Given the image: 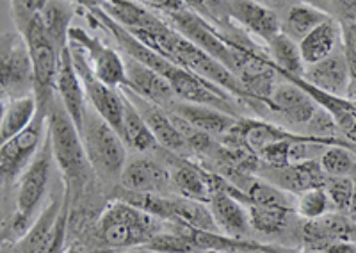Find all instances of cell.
Here are the masks:
<instances>
[{"label": "cell", "mask_w": 356, "mask_h": 253, "mask_svg": "<svg viewBox=\"0 0 356 253\" xmlns=\"http://www.w3.org/2000/svg\"><path fill=\"white\" fill-rule=\"evenodd\" d=\"M49 138L52 143L54 161L63 173L65 191L68 193L72 209L79 205L84 207L97 175L86 156L77 125L70 118L61 98L57 97L49 107Z\"/></svg>", "instance_id": "1"}, {"label": "cell", "mask_w": 356, "mask_h": 253, "mask_svg": "<svg viewBox=\"0 0 356 253\" xmlns=\"http://www.w3.org/2000/svg\"><path fill=\"white\" fill-rule=\"evenodd\" d=\"M166 229V221L123 200H111L102 209L88 241V250H129L145 246Z\"/></svg>", "instance_id": "2"}, {"label": "cell", "mask_w": 356, "mask_h": 253, "mask_svg": "<svg viewBox=\"0 0 356 253\" xmlns=\"http://www.w3.org/2000/svg\"><path fill=\"white\" fill-rule=\"evenodd\" d=\"M52 164V143H50L49 132H47V139H44L43 147L40 148V152H38V156L33 159V163L25 168V172L18 179L17 209H15L13 216L9 218L8 225L2 229L4 245L6 243L9 245V243L18 241L33 227L34 221H36L34 216H36L44 195L49 191Z\"/></svg>", "instance_id": "3"}, {"label": "cell", "mask_w": 356, "mask_h": 253, "mask_svg": "<svg viewBox=\"0 0 356 253\" xmlns=\"http://www.w3.org/2000/svg\"><path fill=\"white\" fill-rule=\"evenodd\" d=\"M13 18L18 27V33L25 38L34 66V97L41 111H49L50 102L56 98V81L59 70V54L61 50L54 45L40 15L13 9Z\"/></svg>", "instance_id": "4"}, {"label": "cell", "mask_w": 356, "mask_h": 253, "mask_svg": "<svg viewBox=\"0 0 356 253\" xmlns=\"http://www.w3.org/2000/svg\"><path fill=\"white\" fill-rule=\"evenodd\" d=\"M86 156L100 182L111 186L120 184L127 166L125 141L97 111H86L81 131Z\"/></svg>", "instance_id": "5"}, {"label": "cell", "mask_w": 356, "mask_h": 253, "mask_svg": "<svg viewBox=\"0 0 356 253\" xmlns=\"http://www.w3.org/2000/svg\"><path fill=\"white\" fill-rule=\"evenodd\" d=\"M49 132V111L38 109L34 122L20 134L2 143L0 147V177L2 184L13 186L22 177L25 168L33 163L40 148L43 147Z\"/></svg>", "instance_id": "6"}, {"label": "cell", "mask_w": 356, "mask_h": 253, "mask_svg": "<svg viewBox=\"0 0 356 253\" xmlns=\"http://www.w3.org/2000/svg\"><path fill=\"white\" fill-rule=\"evenodd\" d=\"M0 90H2V100L27 97L29 91H34L33 59L22 33L2 34Z\"/></svg>", "instance_id": "7"}, {"label": "cell", "mask_w": 356, "mask_h": 253, "mask_svg": "<svg viewBox=\"0 0 356 253\" xmlns=\"http://www.w3.org/2000/svg\"><path fill=\"white\" fill-rule=\"evenodd\" d=\"M164 15H166L168 22L173 25L178 33L184 34L187 40L193 41L195 45L205 50L207 54H211L212 58L222 63L235 75L237 66H235L234 50L230 47V36L219 33L212 25V22H209L202 15L186 8V6L180 9H175V11H166Z\"/></svg>", "instance_id": "8"}, {"label": "cell", "mask_w": 356, "mask_h": 253, "mask_svg": "<svg viewBox=\"0 0 356 253\" xmlns=\"http://www.w3.org/2000/svg\"><path fill=\"white\" fill-rule=\"evenodd\" d=\"M70 49H72V58L75 70H77L79 77H81L82 86H84L86 98H88L91 109H95L102 118L106 120L118 134L122 136L123 132V100L122 91L118 88L107 86L106 82H102L93 70L89 66L84 52L81 47L75 45L70 41Z\"/></svg>", "instance_id": "9"}, {"label": "cell", "mask_w": 356, "mask_h": 253, "mask_svg": "<svg viewBox=\"0 0 356 253\" xmlns=\"http://www.w3.org/2000/svg\"><path fill=\"white\" fill-rule=\"evenodd\" d=\"M70 41L81 47L93 74L107 86L120 88L125 84V59L104 41L93 38L81 27H72Z\"/></svg>", "instance_id": "10"}, {"label": "cell", "mask_w": 356, "mask_h": 253, "mask_svg": "<svg viewBox=\"0 0 356 253\" xmlns=\"http://www.w3.org/2000/svg\"><path fill=\"white\" fill-rule=\"evenodd\" d=\"M120 88L125 91L127 97L132 100L134 106L138 107V111L141 113L143 118H145L146 125L150 126V131L154 132L155 139H157L159 145H161L164 150L171 152V154H175V156L178 157H186V159H189V156H193V150H191V147L187 145L182 132L178 131V126L175 125L170 111H168L166 107L150 102V100H146V98L132 93V91L127 90V88Z\"/></svg>", "instance_id": "11"}, {"label": "cell", "mask_w": 356, "mask_h": 253, "mask_svg": "<svg viewBox=\"0 0 356 253\" xmlns=\"http://www.w3.org/2000/svg\"><path fill=\"white\" fill-rule=\"evenodd\" d=\"M120 186L141 195H175L170 168L154 157H136L129 161Z\"/></svg>", "instance_id": "12"}, {"label": "cell", "mask_w": 356, "mask_h": 253, "mask_svg": "<svg viewBox=\"0 0 356 253\" xmlns=\"http://www.w3.org/2000/svg\"><path fill=\"white\" fill-rule=\"evenodd\" d=\"M267 107L273 115H278L291 125L300 126H307L321 109L319 104L303 88L291 81L276 84Z\"/></svg>", "instance_id": "13"}, {"label": "cell", "mask_w": 356, "mask_h": 253, "mask_svg": "<svg viewBox=\"0 0 356 253\" xmlns=\"http://www.w3.org/2000/svg\"><path fill=\"white\" fill-rule=\"evenodd\" d=\"M123 88L132 93L170 109L177 102V95L170 82L150 66L125 56V84Z\"/></svg>", "instance_id": "14"}, {"label": "cell", "mask_w": 356, "mask_h": 253, "mask_svg": "<svg viewBox=\"0 0 356 253\" xmlns=\"http://www.w3.org/2000/svg\"><path fill=\"white\" fill-rule=\"evenodd\" d=\"M56 91L61 98L63 106L68 111L70 118L77 125L79 132L82 131L84 125L86 111H88V98H86L84 86H82L81 77H79L75 65H73L72 49L70 45L61 50L59 54V70H57V81H56Z\"/></svg>", "instance_id": "15"}, {"label": "cell", "mask_w": 356, "mask_h": 253, "mask_svg": "<svg viewBox=\"0 0 356 253\" xmlns=\"http://www.w3.org/2000/svg\"><path fill=\"white\" fill-rule=\"evenodd\" d=\"M303 79L310 82L312 86L319 88L321 91H326L330 95L348 98L349 84H351V74H349V65L344 54V45L330 54L328 58L316 65L307 66Z\"/></svg>", "instance_id": "16"}, {"label": "cell", "mask_w": 356, "mask_h": 253, "mask_svg": "<svg viewBox=\"0 0 356 253\" xmlns=\"http://www.w3.org/2000/svg\"><path fill=\"white\" fill-rule=\"evenodd\" d=\"M228 18L239 25L241 29L255 34L266 43L282 33V22L276 17V13L259 0H230Z\"/></svg>", "instance_id": "17"}, {"label": "cell", "mask_w": 356, "mask_h": 253, "mask_svg": "<svg viewBox=\"0 0 356 253\" xmlns=\"http://www.w3.org/2000/svg\"><path fill=\"white\" fill-rule=\"evenodd\" d=\"M267 172L266 179L280 189H287L291 193H303L312 188H324L328 175L323 172L321 163L316 159L305 161V163L289 164L284 168H275L264 164Z\"/></svg>", "instance_id": "18"}, {"label": "cell", "mask_w": 356, "mask_h": 253, "mask_svg": "<svg viewBox=\"0 0 356 253\" xmlns=\"http://www.w3.org/2000/svg\"><path fill=\"white\" fill-rule=\"evenodd\" d=\"M209 209L219 232L235 239H244L250 232V213L228 189H218L211 195Z\"/></svg>", "instance_id": "19"}, {"label": "cell", "mask_w": 356, "mask_h": 253, "mask_svg": "<svg viewBox=\"0 0 356 253\" xmlns=\"http://www.w3.org/2000/svg\"><path fill=\"white\" fill-rule=\"evenodd\" d=\"M353 221L344 213H328L316 220H307L303 227L305 248L326 252L333 243L349 241Z\"/></svg>", "instance_id": "20"}, {"label": "cell", "mask_w": 356, "mask_h": 253, "mask_svg": "<svg viewBox=\"0 0 356 253\" xmlns=\"http://www.w3.org/2000/svg\"><path fill=\"white\" fill-rule=\"evenodd\" d=\"M170 113H173L178 118L186 120L189 125H193L198 131L207 132L211 136H225L232 131L237 123L235 116L227 115L222 111L216 109L211 106H200V104H191V102H175L170 107Z\"/></svg>", "instance_id": "21"}, {"label": "cell", "mask_w": 356, "mask_h": 253, "mask_svg": "<svg viewBox=\"0 0 356 253\" xmlns=\"http://www.w3.org/2000/svg\"><path fill=\"white\" fill-rule=\"evenodd\" d=\"M340 47H342V25L332 17L317 25L316 29L300 41L301 56L307 66L323 61Z\"/></svg>", "instance_id": "22"}, {"label": "cell", "mask_w": 356, "mask_h": 253, "mask_svg": "<svg viewBox=\"0 0 356 253\" xmlns=\"http://www.w3.org/2000/svg\"><path fill=\"white\" fill-rule=\"evenodd\" d=\"M63 202H65V191L61 196H54L52 202L47 204V207L40 213L33 227L24 234V236L15 243H9L8 248L4 246L2 253H36L44 243V239L52 232L54 225H56L57 216L61 213Z\"/></svg>", "instance_id": "23"}, {"label": "cell", "mask_w": 356, "mask_h": 253, "mask_svg": "<svg viewBox=\"0 0 356 253\" xmlns=\"http://www.w3.org/2000/svg\"><path fill=\"white\" fill-rule=\"evenodd\" d=\"M122 91L123 100V132L122 138L125 141L127 147H130L136 152H162L164 148L159 145L155 139L154 132L150 131V126L146 125L145 118L138 111V107L134 106L132 100L127 97L125 91Z\"/></svg>", "instance_id": "24"}, {"label": "cell", "mask_w": 356, "mask_h": 253, "mask_svg": "<svg viewBox=\"0 0 356 253\" xmlns=\"http://www.w3.org/2000/svg\"><path fill=\"white\" fill-rule=\"evenodd\" d=\"M36 97H18L2 100V122H0V139L2 143L25 131L38 115Z\"/></svg>", "instance_id": "25"}, {"label": "cell", "mask_w": 356, "mask_h": 253, "mask_svg": "<svg viewBox=\"0 0 356 253\" xmlns=\"http://www.w3.org/2000/svg\"><path fill=\"white\" fill-rule=\"evenodd\" d=\"M73 13H75V8L70 0H49L43 11L40 13L44 31L59 50L70 45Z\"/></svg>", "instance_id": "26"}, {"label": "cell", "mask_w": 356, "mask_h": 253, "mask_svg": "<svg viewBox=\"0 0 356 253\" xmlns=\"http://www.w3.org/2000/svg\"><path fill=\"white\" fill-rule=\"evenodd\" d=\"M267 50L271 61L275 63L276 74H289L296 75V77H303L307 65L303 61V56H301L300 43H296L294 40L287 36L284 33H278L276 36H273L271 40L267 41Z\"/></svg>", "instance_id": "27"}, {"label": "cell", "mask_w": 356, "mask_h": 253, "mask_svg": "<svg viewBox=\"0 0 356 253\" xmlns=\"http://www.w3.org/2000/svg\"><path fill=\"white\" fill-rule=\"evenodd\" d=\"M328 18V13L310 4L291 6L282 20V33L287 34L296 43H300L308 33H312L317 25H321Z\"/></svg>", "instance_id": "28"}, {"label": "cell", "mask_w": 356, "mask_h": 253, "mask_svg": "<svg viewBox=\"0 0 356 253\" xmlns=\"http://www.w3.org/2000/svg\"><path fill=\"white\" fill-rule=\"evenodd\" d=\"M251 229L264 236H275V234L284 232L291 221L294 209H276V207H260V205H250Z\"/></svg>", "instance_id": "29"}, {"label": "cell", "mask_w": 356, "mask_h": 253, "mask_svg": "<svg viewBox=\"0 0 356 253\" xmlns=\"http://www.w3.org/2000/svg\"><path fill=\"white\" fill-rule=\"evenodd\" d=\"M323 172L328 177H346L351 175L355 170V159H353V150L342 145H333L323 152L319 159Z\"/></svg>", "instance_id": "30"}, {"label": "cell", "mask_w": 356, "mask_h": 253, "mask_svg": "<svg viewBox=\"0 0 356 253\" xmlns=\"http://www.w3.org/2000/svg\"><path fill=\"white\" fill-rule=\"evenodd\" d=\"M70 196L65 191V202H63L61 213L57 216L56 225H54L52 232L49 234V237L44 239V243L41 245V248L36 253H66V239H68L70 232Z\"/></svg>", "instance_id": "31"}, {"label": "cell", "mask_w": 356, "mask_h": 253, "mask_svg": "<svg viewBox=\"0 0 356 253\" xmlns=\"http://www.w3.org/2000/svg\"><path fill=\"white\" fill-rule=\"evenodd\" d=\"M248 204L260 205V207L292 209L287 195L271 182H251L246 191Z\"/></svg>", "instance_id": "32"}, {"label": "cell", "mask_w": 356, "mask_h": 253, "mask_svg": "<svg viewBox=\"0 0 356 253\" xmlns=\"http://www.w3.org/2000/svg\"><path fill=\"white\" fill-rule=\"evenodd\" d=\"M298 214L305 220H316L330 213L332 202L328 198V193L324 188H312L300 193L298 196Z\"/></svg>", "instance_id": "33"}, {"label": "cell", "mask_w": 356, "mask_h": 253, "mask_svg": "<svg viewBox=\"0 0 356 253\" xmlns=\"http://www.w3.org/2000/svg\"><path fill=\"white\" fill-rule=\"evenodd\" d=\"M353 188H355V184H353L351 175L328 177V179H326L324 189L328 193V198L330 202H332L333 211L348 214L353 198Z\"/></svg>", "instance_id": "34"}, {"label": "cell", "mask_w": 356, "mask_h": 253, "mask_svg": "<svg viewBox=\"0 0 356 253\" xmlns=\"http://www.w3.org/2000/svg\"><path fill=\"white\" fill-rule=\"evenodd\" d=\"M186 8L193 9L195 13L202 15L212 24H227L228 18V4L230 0H184Z\"/></svg>", "instance_id": "35"}, {"label": "cell", "mask_w": 356, "mask_h": 253, "mask_svg": "<svg viewBox=\"0 0 356 253\" xmlns=\"http://www.w3.org/2000/svg\"><path fill=\"white\" fill-rule=\"evenodd\" d=\"M332 4L340 15V20L356 24V0H332Z\"/></svg>", "instance_id": "36"}, {"label": "cell", "mask_w": 356, "mask_h": 253, "mask_svg": "<svg viewBox=\"0 0 356 253\" xmlns=\"http://www.w3.org/2000/svg\"><path fill=\"white\" fill-rule=\"evenodd\" d=\"M49 0H11V9L31 13V15H40L44 9Z\"/></svg>", "instance_id": "37"}, {"label": "cell", "mask_w": 356, "mask_h": 253, "mask_svg": "<svg viewBox=\"0 0 356 253\" xmlns=\"http://www.w3.org/2000/svg\"><path fill=\"white\" fill-rule=\"evenodd\" d=\"M351 179H353V184H355V188H353V198H351V205H349L348 218L353 221V223H356V166H355V170L351 172Z\"/></svg>", "instance_id": "38"}, {"label": "cell", "mask_w": 356, "mask_h": 253, "mask_svg": "<svg viewBox=\"0 0 356 253\" xmlns=\"http://www.w3.org/2000/svg\"><path fill=\"white\" fill-rule=\"evenodd\" d=\"M72 4H77L81 6L82 9H88V11H91V9H98L104 6V0H70Z\"/></svg>", "instance_id": "39"}, {"label": "cell", "mask_w": 356, "mask_h": 253, "mask_svg": "<svg viewBox=\"0 0 356 253\" xmlns=\"http://www.w3.org/2000/svg\"><path fill=\"white\" fill-rule=\"evenodd\" d=\"M259 2H262L264 6H267V8H271L275 11V9H282L285 6H289L292 0H259Z\"/></svg>", "instance_id": "40"}, {"label": "cell", "mask_w": 356, "mask_h": 253, "mask_svg": "<svg viewBox=\"0 0 356 253\" xmlns=\"http://www.w3.org/2000/svg\"><path fill=\"white\" fill-rule=\"evenodd\" d=\"M120 253H162V252H157V250H152V248H148V246H136V248L123 250V252H120Z\"/></svg>", "instance_id": "41"}, {"label": "cell", "mask_w": 356, "mask_h": 253, "mask_svg": "<svg viewBox=\"0 0 356 253\" xmlns=\"http://www.w3.org/2000/svg\"><path fill=\"white\" fill-rule=\"evenodd\" d=\"M66 253H88V248L82 245H79V243H73L72 246H68Z\"/></svg>", "instance_id": "42"}, {"label": "cell", "mask_w": 356, "mask_h": 253, "mask_svg": "<svg viewBox=\"0 0 356 253\" xmlns=\"http://www.w3.org/2000/svg\"><path fill=\"white\" fill-rule=\"evenodd\" d=\"M250 253H284V252H280L278 248H271V246H266L264 250H257V252H250Z\"/></svg>", "instance_id": "43"}, {"label": "cell", "mask_w": 356, "mask_h": 253, "mask_svg": "<svg viewBox=\"0 0 356 253\" xmlns=\"http://www.w3.org/2000/svg\"><path fill=\"white\" fill-rule=\"evenodd\" d=\"M349 241L356 243V223H353V227H351V232H349Z\"/></svg>", "instance_id": "44"}, {"label": "cell", "mask_w": 356, "mask_h": 253, "mask_svg": "<svg viewBox=\"0 0 356 253\" xmlns=\"http://www.w3.org/2000/svg\"><path fill=\"white\" fill-rule=\"evenodd\" d=\"M88 253H114V250H104V248H93V250H88Z\"/></svg>", "instance_id": "45"}, {"label": "cell", "mask_w": 356, "mask_h": 253, "mask_svg": "<svg viewBox=\"0 0 356 253\" xmlns=\"http://www.w3.org/2000/svg\"><path fill=\"white\" fill-rule=\"evenodd\" d=\"M202 253H230V252H221V250H207V252Z\"/></svg>", "instance_id": "46"}, {"label": "cell", "mask_w": 356, "mask_h": 253, "mask_svg": "<svg viewBox=\"0 0 356 253\" xmlns=\"http://www.w3.org/2000/svg\"><path fill=\"white\" fill-rule=\"evenodd\" d=\"M305 253H328V252H312V250H307Z\"/></svg>", "instance_id": "47"}, {"label": "cell", "mask_w": 356, "mask_h": 253, "mask_svg": "<svg viewBox=\"0 0 356 253\" xmlns=\"http://www.w3.org/2000/svg\"><path fill=\"white\" fill-rule=\"evenodd\" d=\"M351 141L356 145V132H355V136H353V138H351Z\"/></svg>", "instance_id": "48"}]
</instances>
